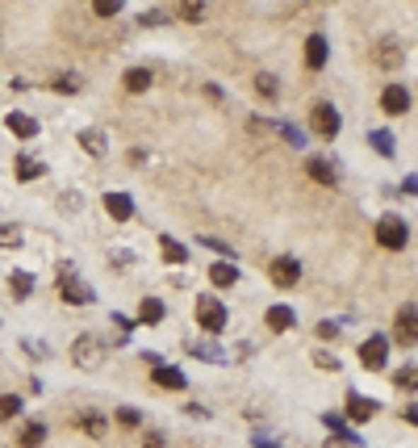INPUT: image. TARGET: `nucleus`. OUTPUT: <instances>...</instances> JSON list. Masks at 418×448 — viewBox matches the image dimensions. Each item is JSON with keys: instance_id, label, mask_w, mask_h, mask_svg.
Returning <instances> with one entry per match:
<instances>
[{"instance_id": "20e7f679", "label": "nucleus", "mask_w": 418, "mask_h": 448, "mask_svg": "<svg viewBox=\"0 0 418 448\" xmlns=\"http://www.w3.org/2000/svg\"><path fill=\"white\" fill-rule=\"evenodd\" d=\"M59 289H63V302H76V306H88V302H93V289L71 276V264L59 269Z\"/></svg>"}, {"instance_id": "f8f14e48", "label": "nucleus", "mask_w": 418, "mask_h": 448, "mask_svg": "<svg viewBox=\"0 0 418 448\" xmlns=\"http://www.w3.org/2000/svg\"><path fill=\"white\" fill-rule=\"evenodd\" d=\"M4 126H8L17 138H34V135H38V122H34L30 113H8V118H4Z\"/></svg>"}, {"instance_id": "dca6fc26", "label": "nucleus", "mask_w": 418, "mask_h": 448, "mask_svg": "<svg viewBox=\"0 0 418 448\" xmlns=\"http://www.w3.org/2000/svg\"><path fill=\"white\" fill-rule=\"evenodd\" d=\"M293 323H297V314L289 310V306H268V327L272 331H289Z\"/></svg>"}, {"instance_id": "6e6552de", "label": "nucleus", "mask_w": 418, "mask_h": 448, "mask_svg": "<svg viewBox=\"0 0 418 448\" xmlns=\"http://www.w3.org/2000/svg\"><path fill=\"white\" fill-rule=\"evenodd\" d=\"M381 109H385V113H393V118H397V113H406V109H410V89L389 84V89H385V96H381Z\"/></svg>"}, {"instance_id": "c9c22d12", "label": "nucleus", "mask_w": 418, "mask_h": 448, "mask_svg": "<svg viewBox=\"0 0 418 448\" xmlns=\"http://www.w3.org/2000/svg\"><path fill=\"white\" fill-rule=\"evenodd\" d=\"M260 448H277V444H268V440H260Z\"/></svg>"}, {"instance_id": "f704fd0d", "label": "nucleus", "mask_w": 418, "mask_h": 448, "mask_svg": "<svg viewBox=\"0 0 418 448\" xmlns=\"http://www.w3.org/2000/svg\"><path fill=\"white\" fill-rule=\"evenodd\" d=\"M146 448H163V436H159V432H151V436H146Z\"/></svg>"}, {"instance_id": "c85d7f7f", "label": "nucleus", "mask_w": 418, "mask_h": 448, "mask_svg": "<svg viewBox=\"0 0 418 448\" xmlns=\"http://www.w3.org/2000/svg\"><path fill=\"white\" fill-rule=\"evenodd\" d=\"M0 243H4V247H17V243H21V230L4 226V230H0Z\"/></svg>"}, {"instance_id": "393cba45", "label": "nucleus", "mask_w": 418, "mask_h": 448, "mask_svg": "<svg viewBox=\"0 0 418 448\" xmlns=\"http://www.w3.org/2000/svg\"><path fill=\"white\" fill-rule=\"evenodd\" d=\"M80 142H84L93 155H105V135H93V130H84V135H80Z\"/></svg>"}, {"instance_id": "bb28decb", "label": "nucleus", "mask_w": 418, "mask_h": 448, "mask_svg": "<svg viewBox=\"0 0 418 448\" xmlns=\"http://www.w3.org/2000/svg\"><path fill=\"white\" fill-rule=\"evenodd\" d=\"M255 89H260V96H277V76H255Z\"/></svg>"}, {"instance_id": "72a5a7b5", "label": "nucleus", "mask_w": 418, "mask_h": 448, "mask_svg": "<svg viewBox=\"0 0 418 448\" xmlns=\"http://www.w3.org/2000/svg\"><path fill=\"white\" fill-rule=\"evenodd\" d=\"M54 89H59V92H76V80H67V76H59V80H54Z\"/></svg>"}, {"instance_id": "9b49d317", "label": "nucleus", "mask_w": 418, "mask_h": 448, "mask_svg": "<svg viewBox=\"0 0 418 448\" xmlns=\"http://www.w3.org/2000/svg\"><path fill=\"white\" fill-rule=\"evenodd\" d=\"M105 210H109V218H117V223H126V218L134 214V201H130L126 193H105Z\"/></svg>"}, {"instance_id": "412c9836", "label": "nucleus", "mask_w": 418, "mask_h": 448, "mask_svg": "<svg viewBox=\"0 0 418 448\" xmlns=\"http://www.w3.org/2000/svg\"><path fill=\"white\" fill-rule=\"evenodd\" d=\"M8 285H13V293H17V298H30V293H34V276H30V272H13V276H8Z\"/></svg>"}, {"instance_id": "2f4dec72", "label": "nucleus", "mask_w": 418, "mask_h": 448, "mask_svg": "<svg viewBox=\"0 0 418 448\" xmlns=\"http://www.w3.org/2000/svg\"><path fill=\"white\" fill-rule=\"evenodd\" d=\"M372 142H376V147H381V151H385V155H389V151H393V138H389V135H372Z\"/></svg>"}, {"instance_id": "39448f33", "label": "nucleus", "mask_w": 418, "mask_h": 448, "mask_svg": "<svg viewBox=\"0 0 418 448\" xmlns=\"http://www.w3.org/2000/svg\"><path fill=\"white\" fill-rule=\"evenodd\" d=\"M268 276H272V285L289 289V285H297V281H301V260L280 256V260H272V264H268Z\"/></svg>"}, {"instance_id": "7ed1b4c3", "label": "nucleus", "mask_w": 418, "mask_h": 448, "mask_svg": "<svg viewBox=\"0 0 418 448\" xmlns=\"http://www.w3.org/2000/svg\"><path fill=\"white\" fill-rule=\"evenodd\" d=\"M197 323L218 335V331L226 327V306H222L218 298H197Z\"/></svg>"}, {"instance_id": "cd10ccee", "label": "nucleus", "mask_w": 418, "mask_h": 448, "mask_svg": "<svg viewBox=\"0 0 418 448\" xmlns=\"http://www.w3.org/2000/svg\"><path fill=\"white\" fill-rule=\"evenodd\" d=\"M93 9H96V17H113V13H122V4H117V0H96Z\"/></svg>"}, {"instance_id": "f257e3e1", "label": "nucleus", "mask_w": 418, "mask_h": 448, "mask_svg": "<svg viewBox=\"0 0 418 448\" xmlns=\"http://www.w3.org/2000/svg\"><path fill=\"white\" fill-rule=\"evenodd\" d=\"M376 243H381V247H389V252H402V247L410 243V226L389 214V218H381V223H376Z\"/></svg>"}, {"instance_id": "7c9ffc66", "label": "nucleus", "mask_w": 418, "mask_h": 448, "mask_svg": "<svg viewBox=\"0 0 418 448\" xmlns=\"http://www.w3.org/2000/svg\"><path fill=\"white\" fill-rule=\"evenodd\" d=\"M201 13H205V9H201V4H192V0H188V4H180V17H188V21H197Z\"/></svg>"}, {"instance_id": "c756f323", "label": "nucleus", "mask_w": 418, "mask_h": 448, "mask_svg": "<svg viewBox=\"0 0 418 448\" xmlns=\"http://www.w3.org/2000/svg\"><path fill=\"white\" fill-rule=\"evenodd\" d=\"M397 386H406V390H414V364H406V369L397 373Z\"/></svg>"}, {"instance_id": "f3484780", "label": "nucleus", "mask_w": 418, "mask_h": 448, "mask_svg": "<svg viewBox=\"0 0 418 448\" xmlns=\"http://www.w3.org/2000/svg\"><path fill=\"white\" fill-rule=\"evenodd\" d=\"M159 252H163V260H168V264H185V260H188V252L176 243V239H168V235L159 239Z\"/></svg>"}, {"instance_id": "9d476101", "label": "nucleus", "mask_w": 418, "mask_h": 448, "mask_svg": "<svg viewBox=\"0 0 418 448\" xmlns=\"http://www.w3.org/2000/svg\"><path fill=\"white\" fill-rule=\"evenodd\" d=\"M372 415H376V403H372V398H364V394H352V398H347V419H352V423H368Z\"/></svg>"}, {"instance_id": "ddd939ff", "label": "nucleus", "mask_w": 418, "mask_h": 448, "mask_svg": "<svg viewBox=\"0 0 418 448\" xmlns=\"http://www.w3.org/2000/svg\"><path fill=\"white\" fill-rule=\"evenodd\" d=\"M155 386H163V390H185V373L180 369H168V364H155Z\"/></svg>"}, {"instance_id": "5701e85b", "label": "nucleus", "mask_w": 418, "mask_h": 448, "mask_svg": "<svg viewBox=\"0 0 418 448\" xmlns=\"http://www.w3.org/2000/svg\"><path fill=\"white\" fill-rule=\"evenodd\" d=\"M42 440H47V427H42V423H30V427L21 432V444L25 448H38Z\"/></svg>"}, {"instance_id": "473e14b6", "label": "nucleus", "mask_w": 418, "mask_h": 448, "mask_svg": "<svg viewBox=\"0 0 418 448\" xmlns=\"http://www.w3.org/2000/svg\"><path fill=\"white\" fill-rule=\"evenodd\" d=\"M318 335H323V340H335V335H339V327H335V323H318Z\"/></svg>"}, {"instance_id": "6ab92c4d", "label": "nucleus", "mask_w": 418, "mask_h": 448, "mask_svg": "<svg viewBox=\"0 0 418 448\" xmlns=\"http://www.w3.org/2000/svg\"><path fill=\"white\" fill-rule=\"evenodd\" d=\"M151 89V72L146 67H130L126 72V92H146Z\"/></svg>"}, {"instance_id": "2eb2a0df", "label": "nucleus", "mask_w": 418, "mask_h": 448, "mask_svg": "<svg viewBox=\"0 0 418 448\" xmlns=\"http://www.w3.org/2000/svg\"><path fill=\"white\" fill-rule=\"evenodd\" d=\"M209 281H214L218 289H231L234 281H238V269L226 264V260H218V264H209Z\"/></svg>"}, {"instance_id": "f03ea898", "label": "nucleus", "mask_w": 418, "mask_h": 448, "mask_svg": "<svg viewBox=\"0 0 418 448\" xmlns=\"http://www.w3.org/2000/svg\"><path fill=\"white\" fill-rule=\"evenodd\" d=\"M310 126H314V135L335 138L339 135V126H343V118H339V109H335L330 101H318V105L310 109Z\"/></svg>"}, {"instance_id": "1a4fd4ad", "label": "nucleus", "mask_w": 418, "mask_h": 448, "mask_svg": "<svg viewBox=\"0 0 418 448\" xmlns=\"http://www.w3.org/2000/svg\"><path fill=\"white\" fill-rule=\"evenodd\" d=\"M393 335H397V344H406V348L414 344V302H406V306L397 310V331H393Z\"/></svg>"}, {"instance_id": "b1692460", "label": "nucleus", "mask_w": 418, "mask_h": 448, "mask_svg": "<svg viewBox=\"0 0 418 448\" xmlns=\"http://www.w3.org/2000/svg\"><path fill=\"white\" fill-rule=\"evenodd\" d=\"M13 415H21V398L17 394H4L0 398V419H13Z\"/></svg>"}, {"instance_id": "4be33fe9", "label": "nucleus", "mask_w": 418, "mask_h": 448, "mask_svg": "<svg viewBox=\"0 0 418 448\" xmlns=\"http://www.w3.org/2000/svg\"><path fill=\"white\" fill-rule=\"evenodd\" d=\"M80 427H84L88 436H100V432H105V415H96V410H84V415H80Z\"/></svg>"}, {"instance_id": "423d86ee", "label": "nucleus", "mask_w": 418, "mask_h": 448, "mask_svg": "<svg viewBox=\"0 0 418 448\" xmlns=\"http://www.w3.org/2000/svg\"><path fill=\"white\" fill-rule=\"evenodd\" d=\"M385 352H389L385 340H381V335H368V340L360 344V364L372 369V373H381V369H385Z\"/></svg>"}, {"instance_id": "aec40b11", "label": "nucleus", "mask_w": 418, "mask_h": 448, "mask_svg": "<svg viewBox=\"0 0 418 448\" xmlns=\"http://www.w3.org/2000/svg\"><path fill=\"white\" fill-rule=\"evenodd\" d=\"M34 177H42V164L30 159V155H17V180H34Z\"/></svg>"}, {"instance_id": "0eeeda50", "label": "nucleus", "mask_w": 418, "mask_h": 448, "mask_svg": "<svg viewBox=\"0 0 418 448\" xmlns=\"http://www.w3.org/2000/svg\"><path fill=\"white\" fill-rule=\"evenodd\" d=\"M326 59H330V43H326L323 34H310V38H306V67L323 72Z\"/></svg>"}, {"instance_id": "4468645a", "label": "nucleus", "mask_w": 418, "mask_h": 448, "mask_svg": "<svg viewBox=\"0 0 418 448\" xmlns=\"http://www.w3.org/2000/svg\"><path fill=\"white\" fill-rule=\"evenodd\" d=\"M306 172H310V177L318 180V184H335V180H339V172H335V168L326 164L323 155H314V159H306Z\"/></svg>"}, {"instance_id": "a878e982", "label": "nucleus", "mask_w": 418, "mask_h": 448, "mask_svg": "<svg viewBox=\"0 0 418 448\" xmlns=\"http://www.w3.org/2000/svg\"><path fill=\"white\" fill-rule=\"evenodd\" d=\"M117 423H122V427H139L142 415L134 410V406H122V410H117Z\"/></svg>"}, {"instance_id": "a211bd4d", "label": "nucleus", "mask_w": 418, "mask_h": 448, "mask_svg": "<svg viewBox=\"0 0 418 448\" xmlns=\"http://www.w3.org/2000/svg\"><path fill=\"white\" fill-rule=\"evenodd\" d=\"M159 318H163V302H159V298H146V302L139 306V323H146V327H155Z\"/></svg>"}]
</instances>
